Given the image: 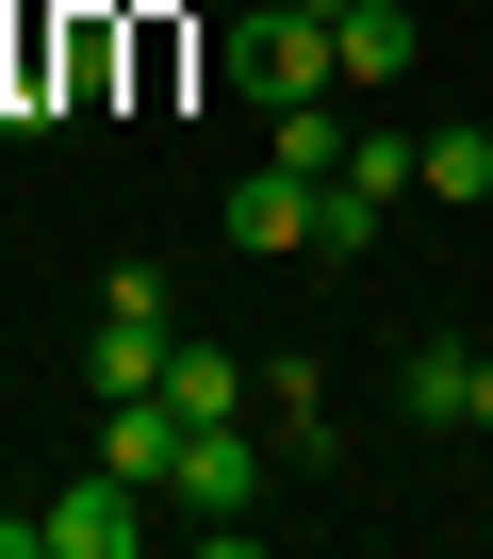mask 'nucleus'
<instances>
[{"label": "nucleus", "mask_w": 493, "mask_h": 559, "mask_svg": "<svg viewBox=\"0 0 493 559\" xmlns=\"http://www.w3.org/2000/svg\"><path fill=\"white\" fill-rule=\"evenodd\" d=\"M246 379H264V362H230V346H165V395H181V428H214V412H246Z\"/></svg>", "instance_id": "obj_10"}, {"label": "nucleus", "mask_w": 493, "mask_h": 559, "mask_svg": "<svg viewBox=\"0 0 493 559\" xmlns=\"http://www.w3.org/2000/svg\"><path fill=\"white\" fill-rule=\"evenodd\" d=\"M214 67H230L246 99H264V116L346 83V67H329V17H313V0H264V17H230V50H214Z\"/></svg>", "instance_id": "obj_1"}, {"label": "nucleus", "mask_w": 493, "mask_h": 559, "mask_svg": "<svg viewBox=\"0 0 493 559\" xmlns=\"http://www.w3.org/2000/svg\"><path fill=\"white\" fill-rule=\"evenodd\" d=\"M329 181H346V198H378V214H395V198H411V132H378V116H362V132H346V165H329Z\"/></svg>", "instance_id": "obj_13"}, {"label": "nucleus", "mask_w": 493, "mask_h": 559, "mask_svg": "<svg viewBox=\"0 0 493 559\" xmlns=\"http://www.w3.org/2000/svg\"><path fill=\"white\" fill-rule=\"evenodd\" d=\"M264 477H280V428L214 412V428H181V477H165V510H197V526H246V510H264Z\"/></svg>", "instance_id": "obj_2"}, {"label": "nucleus", "mask_w": 493, "mask_h": 559, "mask_svg": "<svg viewBox=\"0 0 493 559\" xmlns=\"http://www.w3.org/2000/svg\"><path fill=\"white\" fill-rule=\"evenodd\" d=\"M346 132H362V116H329V99H280V116H264V165H297V181L329 198V165H346Z\"/></svg>", "instance_id": "obj_11"}, {"label": "nucleus", "mask_w": 493, "mask_h": 559, "mask_svg": "<svg viewBox=\"0 0 493 559\" xmlns=\"http://www.w3.org/2000/svg\"><path fill=\"white\" fill-rule=\"evenodd\" d=\"M230 247L297 263V247H313V181H297V165H246V181H230Z\"/></svg>", "instance_id": "obj_6"}, {"label": "nucleus", "mask_w": 493, "mask_h": 559, "mask_svg": "<svg viewBox=\"0 0 493 559\" xmlns=\"http://www.w3.org/2000/svg\"><path fill=\"white\" fill-rule=\"evenodd\" d=\"M246 412L280 428V461H329V379H313V362H264V379H246Z\"/></svg>", "instance_id": "obj_9"}, {"label": "nucleus", "mask_w": 493, "mask_h": 559, "mask_svg": "<svg viewBox=\"0 0 493 559\" xmlns=\"http://www.w3.org/2000/svg\"><path fill=\"white\" fill-rule=\"evenodd\" d=\"M148 510H165V493L99 461V477H83V493H50L34 526H50V559H132V543H148Z\"/></svg>", "instance_id": "obj_3"}, {"label": "nucleus", "mask_w": 493, "mask_h": 559, "mask_svg": "<svg viewBox=\"0 0 493 559\" xmlns=\"http://www.w3.org/2000/svg\"><path fill=\"white\" fill-rule=\"evenodd\" d=\"M99 461L165 493V477H181V395H99Z\"/></svg>", "instance_id": "obj_7"}, {"label": "nucleus", "mask_w": 493, "mask_h": 559, "mask_svg": "<svg viewBox=\"0 0 493 559\" xmlns=\"http://www.w3.org/2000/svg\"><path fill=\"white\" fill-rule=\"evenodd\" d=\"M165 346H181L165 313H116V297H99V330H83V395H165Z\"/></svg>", "instance_id": "obj_5"}, {"label": "nucleus", "mask_w": 493, "mask_h": 559, "mask_svg": "<svg viewBox=\"0 0 493 559\" xmlns=\"http://www.w3.org/2000/svg\"><path fill=\"white\" fill-rule=\"evenodd\" d=\"M395 412H411V428H493V362H477V346H428V362L395 379Z\"/></svg>", "instance_id": "obj_8"}, {"label": "nucleus", "mask_w": 493, "mask_h": 559, "mask_svg": "<svg viewBox=\"0 0 493 559\" xmlns=\"http://www.w3.org/2000/svg\"><path fill=\"white\" fill-rule=\"evenodd\" d=\"M329 67L378 99V83H411V67H428V17H411V0H346V17H329Z\"/></svg>", "instance_id": "obj_4"}, {"label": "nucleus", "mask_w": 493, "mask_h": 559, "mask_svg": "<svg viewBox=\"0 0 493 559\" xmlns=\"http://www.w3.org/2000/svg\"><path fill=\"white\" fill-rule=\"evenodd\" d=\"M411 181L477 214V198H493V132H477V116H460V132H411Z\"/></svg>", "instance_id": "obj_12"}]
</instances>
